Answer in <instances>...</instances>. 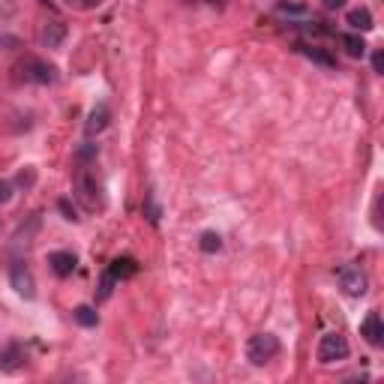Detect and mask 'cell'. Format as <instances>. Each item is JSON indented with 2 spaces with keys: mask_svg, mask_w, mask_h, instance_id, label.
<instances>
[{
  "mask_svg": "<svg viewBox=\"0 0 384 384\" xmlns=\"http://www.w3.org/2000/svg\"><path fill=\"white\" fill-rule=\"evenodd\" d=\"M72 189H75V198H79L87 210H96L99 208V183H96V177L91 174L87 165H79V169H75Z\"/></svg>",
  "mask_w": 384,
  "mask_h": 384,
  "instance_id": "cell-1",
  "label": "cell"
},
{
  "mask_svg": "<svg viewBox=\"0 0 384 384\" xmlns=\"http://www.w3.org/2000/svg\"><path fill=\"white\" fill-rule=\"evenodd\" d=\"M16 72H18V79L30 81V84H51V81L57 79V69L51 67L48 60L33 57V55L24 57V60L18 63V67H16Z\"/></svg>",
  "mask_w": 384,
  "mask_h": 384,
  "instance_id": "cell-2",
  "label": "cell"
},
{
  "mask_svg": "<svg viewBox=\"0 0 384 384\" xmlns=\"http://www.w3.org/2000/svg\"><path fill=\"white\" fill-rule=\"evenodd\" d=\"M279 349H283V345H279V339L273 334H255L247 342V357L252 366H264L267 361H273L279 354Z\"/></svg>",
  "mask_w": 384,
  "mask_h": 384,
  "instance_id": "cell-3",
  "label": "cell"
},
{
  "mask_svg": "<svg viewBox=\"0 0 384 384\" xmlns=\"http://www.w3.org/2000/svg\"><path fill=\"white\" fill-rule=\"evenodd\" d=\"M318 363H339L351 354L349 349V339L339 337V334H324L322 342H318Z\"/></svg>",
  "mask_w": 384,
  "mask_h": 384,
  "instance_id": "cell-4",
  "label": "cell"
},
{
  "mask_svg": "<svg viewBox=\"0 0 384 384\" xmlns=\"http://www.w3.org/2000/svg\"><path fill=\"white\" fill-rule=\"evenodd\" d=\"M339 288L349 294V298H363L366 288H369V279L357 264H349L339 271Z\"/></svg>",
  "mask_w": 384,
  "mask_h": 384,
  "instance_id": "cell-5",
  "label": "cell"
},
{
  "mask_svg": "<svg viewBox=\"0 0 384 384\" xmlns=\"http://www.w3.org/2000/svg\"><path fill=\"white\" fill-rule=\"evenodd\" d=\"M9 283H12V288H16L21 298H28V300H33L36 298V283H33V273L28 271V264L24 261H16L9 267Z\"/></svg>",
  "mask_w": 384,
  "mask_h": 384,
  "instance_id": "cell-6",
  "label": "cell"
},
{
  "mask_svg": "<svg viewBox=\"0 0 384 384\" xmlns=\"http://www.w3.org/2000/svg\"><path fill=\"white\" fill-rule=\"evenodd\" d=\"M361 337L373 345V349H378V345L384 342V322H381L378 312H369L361 322Z\"/></svg>",
  "mask_w": 384,
  "mask_h": 384,
  "instance_id": "cell-7",
  "label": "cell"
},
{
  "mask_svg": "<svg viewBox=\"0 0 384 384\" xmlns=\"http://www.w3.org/2000/svg\"><path fill=\"white\" fill-rule=\"evenodd\" d=\"M108 120H111V108L106 106V102H99V106H96L91 114H87L84 132H87V135H99V132L108 126Z\"/></svg>",
  "mask_w": 384,
  "mask_h": 384,
  "instance_id": "cell-8",
  "label": "cell"
},
{
  "mask_svg": "<svg viewBox=\"0 0 384 384\" xmlns=\"http://www.w3.org/2000/svg\"><path fill=\"white\" fill-rule=\"evenodd\" d=\"M21 363H24V351L18 342H9L0 349V369L4 373H16V369H21Z\"/></svg>",
  "mask_w": 384,
  "mask_h": 384,
  "instance_id": "cell-9",
  "label": "cell"
},
{
  "mask_svg": "<svg viewBox=\"0 0 384 384\" xmlns=\"http://www.w3.org/2000/svg\"><path fill=\"white\" fill-rule=\"evenodd\" d=\"M75 264H79V259H75L72 252H67V249L48 255V267H51V271H55L57 276H69V273L75 271Z\"/></svg>",
  "mask_w": 384,
  "mask_h": 384,
  "instance_id": "cell-10",
  "label": "cell"
},
{
  "mask_svg": "<svg viewBox=\"0 0 384 384\" xmlns=\"http://www.w3.org/2000/svg\"><path fill=\"white\" fill-rule=\"evenodd\" d=\"M63 40H67V24H63V21H51V24H45L43 33H40V43H43L45 48H60Z\"/></svg>",
  "mask_w": 384,
  "mask_h": 384,
  "instance_id": "cell-11",
  "label": "cell"
},
{
  "mask_svg": "<svg viewBox=\"0 0 384 384\" xmlns=\"http://www.w3.org/2000/svg\"><path fill=\"white\" fill-rule=\"evenodd\" d=\"M345 24L354 30H373V12H369L366 6H357V9H349V16H345Z\"/></svg>",
  "mask_w": 384,
  "mask_h": 384,
  "instance_id": "cell-12",
  "label": "cell"
},
{
  "mask_svg": "<svg viewBox=\"0 0 384 384\" xmlns=\"http://www.w3.org/2000/svg\"><path fill=\"white\" fill-rule=\"evenodd\" d=\"M108 271H111V276L120 283V279H130V276L138 271V264H135L132 259H114V261L108 264Z\"/></svg>",
  "mask_w": 384,
  "mask_h": 384,
  "instance_id": "cell-13",
  "label": "cell"
},
{
  "mask_svg": "<svg viewBox=\"0 0 384 384\" xmlns=\"http://www.w3.org/2000/svg\"><path fill=\"white\" fill-rule=\"evenodd\" d=\"M342 45H345V55H349V57H363L366 55V43L357 33H345Z\"/></svg>",
  "mask_w": 384,
  "mask_h": 384,
  "instance_id": "cell-14",
  "label": "cell"
},
{
  "mask_svg": "<svg viewBox=\"0 0 384 384\" xmlns=\"http://www.w3.org/2000/svg\"><path fill=\"white\" fill-rule=\"evenodd\" d=\"M72 315H75V322H79L81 327H96V322H99V315H96L94 306H79Z\"/></svg>",
  "mask_w": 384,
  "mask_h": 384,
  "instance_id": "cell-15",
  "label": "cell"
},
{
  "mask_svg": "<svg viewBox=\"0 0 384 384\" xmlns=\"http://www.w3.org/2000/svg\"><path fill=\"white\" fill-rule=\"evenodd\" d=\"M303 55L310 57V60H315V63H322V67H337V60L327 55V51H322V48H312V45H303Z\"/></svg>",
  "mask_w": 384,
  "mask_h": 384,
  "instance_id": "cell-16",
  "label": "cell"
},
{
  "mask_svg": "<svg viewBox=\"0 0 384 384\" xmlns=\"http://www.w3.org/2000/svg\"><path fill=\"white\" fill-rule=\"evenodd\" d=\"M198 247H201V252H220L222 249V237L216 232H204L201 240H198Z\"/></svg>",
  "mask_w": 384,
  "mask_h": 384,
  "instance_id": "cell-17",
  "label": "cell"
},
{
  "mask_svg": "<svg viewBox=\"0 0 384 384\" xmlns=\"http://www.w3.org/2000/svg\"><path fill=\"white\" fill-rule=\"evenodd\" d=\"M114 283H118V279L111 276V271L102 273V279H99V291H96V300H108V298H111V288H114Z\"/></svg>",
  "mask_w": 384,
  "mask_h": 384,
  "instance_id": "cell-18",
  "label": "cell"
},
{
  "mask_svg": "<svg viewBox=\"0 0 384 384\" xmlns=\"http://www.w3.org/2000/svg\"><path fill=\"white\" fill-rule=\"evenodd\" d=\"M99 4H102V0H67V6L79 9V12H91V9H96Z\"/></svg>",
  "mask_w": 384,
  "mask_h": 384,
  "instance_id": "cell-19",
  "label": "cell"
},
{
  "mask_svg": "<svg viewBox=\"0 0 384 384\" xmlns=\"http://www.w3.org/2000/svg\"><path fill=\"white\" fill-rule=\"evenodd\" d=\"M33 181H36V171H33V169H28V171H21V174H18V181H16V183H18L21 189H30V186H33Z\"/></svg>",
  "mask_w": 384,
  "mask_h": 384,
  "instance_id": "cell-20",
  "label": "cell"
},
{
  "mask_svg": "<svg viewBox=\"0 0 384 384\" xmlns=\"http://www.w3.org/2000/svg\"><path fill=\"white\" fill-rule=\"evenodd\" d=\"M57 208H60L63 213H67V220H69V222H75V220H79V213H75V208H72V204H69L67 198H60V201H57Z\"/></svg>",
  "mask_w": 384,
  "mask_h": 384,
  "instance_id": "cell-21",
  "label": "cell"
},
{
  "mask_svg": "<svg viewBox=\"0 0 384 384\" xmlns=\"http://www.w3.org/2000/svg\"><path fill=\"white\" fill-rule=\"evenodd\" d=\"M12 198V183L9 181H0V204H6Z\"/></svg>",
  "mask_w": 384,
  "mask_h": 384,
  "instance_id": "cell-22",
  "label": "cell"
},
{
  "mask_svg": "<svg viewBox=\"0 0 384 384\" xmlns=\"http://www.w3.org/2000/svg\"><path fill=\"white\" fill-rule=\"evenodd\" d=\"M373 69L384 72V55H381V51H375V55H373Z\"/></svg>",
  "mask_w": 384,
  "mask_h": 384,
  "instance_id": "cell-23",
  "label": "cell"
},
{
  "mask_svg": "<svg viewBox=\"0 0 384 384\" xmlns=\"http://www.w3.org/2000/svg\"><path fill=\"white\" fill-rule=\"evenodd\" d=\"M322 6L334 12V9H342V6H345V0H322Z\"/></svg>",
  "mask_w": 384,
  "mask_h": 384,
  "instance_id": "cell-24",
  "label": "cell"
},
{
  "mask_svg": "<svg viewBox=\"0 0 384 384\" xmlns=\"http://www.w3.org/2000/svg\"><path fill=\"white\" fill-rule=\"evenodd\" d=\"M94 153H96V147H94V145H91V147H81V150H79V159H91Z\"/></svg>",
  "mask_w": 384,
  "mask_h": 384,
  "instance_id": "cell-25",
  "label": "cell"
},
{
  "mask_svg": "<svg viewBox=\"0 0 384 384\" xmlns=\"http://www.w3.org/2000/svg\"><path fill=\"white\" fill-rule=\"evenodd\" d=\"M210 6H225V0H208Z\"/></svg>",
  "mask_w": 384,
  "mask_h": 384,
  "instance_id": "cell-26",
  "label": "cell"
}]
</instances>
